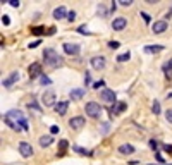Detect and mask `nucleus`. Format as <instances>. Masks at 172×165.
<instances>
[{
    "instance_id": "22",
    "label": "nucleus",
    "mask_w": 172,
    "mask_h": 165,
    "mask_svg": "<svg viewBox=\"0 0 172 165\" xmlns=\"http://www.w3.org/2000/svg\"><path fill=\"white\" fill-rule=\"evenodd\" d=\"M40 81H41V84H47V86H50V84H52V79H50L48 76H45V74H41V76H40Z\"/></svg>"
},
{
    "instance_id": "1",
    "label": "nucleus",
    "mask_w": 172,
    "mask_h": 165,
    "mask_svg": "<svg viewBox=\"0 0 172 165\" xmlns=\"http://www.w3.org/2000/svg\"><path fill=\"white\" fill-rule=\"evenodd\" d=\"M3 121L14 131H28V121L24 119L22 112H19V110H9L3 115Z\"/></svg>"
},
{
    "instance_id": "33",
    "label": "nucleus",
    "mask_w": 172,
    "mask_h": 165,
    "mask_svg": "<svg viewBox=\"0 0 172 165\" xmlns=\"http://www.w3.org/2000/svg\"><path fill=\"white\" fill-rule=\"evenodd\" d=\"M74 19H76V12H74V10H71V12L67 14V21H71V22H72Z\"/></svg>"
},
{
    "instance_id": "14",
    "label": "nucleus",
    "mask_w": 172,
    "mask_h": 165,
    "mask_svg": "<svg viewBox=\"0 0 172 165\" xmlns=\"http://www.w3.org/2000/svg\"><path fill=\"white\" fill-rule=\"evenodd\" d=\"M67 10H65V7L64 5H60V7H57L55 10H53V19H57V21H60V19H64V17H67Z\"/></svg>"
},
{
    "instance_id": "11",
    "label": "nucleus",
    "mask_w": 172,
    "mask_h": 165,
    "mask_svg": "<svg viewBox=\"0 0 172 165\" xmlns=\"http://www.w3.org/2000/svg\"><path fill=\"white\" fill-rule=\"evenodd\" d=\"M53 108H55V112H57L59 115H65V114H67V108H69V102H67V100L57 102V105H55Z\"/></svg>"
},
{
    "instance_id": "30",
    "label": "nucleus",
    "mask_w": 172,
    "mask_h": 165,
    "mask_svg": "<svg viewBox=\"0 0 172 165\" xmlns=\"http://www.w3.org/2000/svg\"><path fill=\"white\" fill-rule=\"evenodd\" d=\"M65 148H67V141L62 139V141H60V155H64V150H65Z\"/></svg>"
},
{
    "instance_id": "19",
    "label": "nucleus",
    "mask_w": 172,
    "mask_h": 165,
    "mask_svg": "<svg viewBox=\"0 0 172 165\" xmlns=\"http://www.w3.org/2000/svg\"><path fill=\"white\" fill-rule=\"evenodd\" d=\"M52 143H53L52 136H41V138H40V145H41L43 148H45V146H50Z\"/></svg>"
},
{
    "instance_id": "28",
    "label": "nucleus",
    "mask_w": 172,
    "mask_h": 165,
    "mask_svg": "<svg viewBox=\"0 0 172 165\" xmlns=\"http://www.w3.org/2000/svg\"><path fill=\"white\" fill-rule=\"evenodd\" d=\"M148 145H150V148H152V150H157V148H159V141H155V139H150V141H148Z\"/></svg>"
},
{
    "instance_id": "20",
    "label": "nucleus",
    "mask_w": 172,
    "mask_h": 165,
    "mask_svg": "<svg viewBox=\"0 0 172 165\" xmlns=\"http://www.w3.org/2000/svg\"><path fill=\"white\" fill-rule=\"evenodd\" d=\"M129 59H131V53H129V52H126V53H121V55L117 57V60H119V62H127Z\"/></svg>"
},
{
    "instance_id": "39",
    "label": "nucleus",
    "mask_w": 172,
    "mask_h": 165,
    "mask_svg": "<svg viewBox=\"0 0 172 165\" xmlns=\"http://www.w3.org/2000/svg\"><path fill=\"white\" fill-rule=\"evenodd\" d=\"M59 131H60V127H59V126H52V127H50V133H52V134H57Z\"/></svg>"
},
{
    "instance_id": "40",
    "label": "nucleus",
    "mask_w": 172,
    "mask_h": 165,
    "mask_svg": "<svg viewBox=\"0 0 172 165\" xmlns=\"http://www.w3.org/2000/svg\"><path fill=\"white\" fill-rule=\"evenodd\" d=\"M38 45H41V41H40V40H36V41H33V43H29V48H36Z\"/></svg>"
},
{
    "instance_id": "16",
    "label": "nucleus",
    "mask_w": 172,
    "mask_h": 165,
    "mask_svg": "<svg viewBox=\"0 0 172 165\" xmlns=\"http://www.w3.org/2000/svg\"><path fill=\"white\" fill-rule=\"evenodd\" d=\"M119 153H122V155H131V153H134V146L129 145V143L121 145V146H119Z\"/></svg>"
},
{
    "instance_id": "26",
    "label": "nucleus",
    "mask_w": 172,
    "mask_h": 165,
    "mask_svg": "<svg viewBox=\"0 0 172 165\" xmlns=\"http://www.w3.org/2000/svg\"><path fill=\"white\" fill-rule=\"evenodd\" d=\"M141 17H143V21H145L146 24H150V22H152V17H150L146 12H141Z\"/></svg>"
},
{
    "instance_id": "23",
    "label": "nucleus",
    "mask_w": 172,
    "mask_h": 165,
    "mask_svg": "<svg viewBox=\"0 0 172 165\" xmlns=\"http://www.w3.org/2000/svg\"><path fill=\"white\" fill-rule=\"evenodd\" d=\"M152 110H153V114H155V115H159V114H160V103H159L157 100L153 102V107H152Z\"/></svg>"
},
{
    "instance_id": "36",
    "label": "nucleus",
    "mask_w": 172,
    "mask_h": 165,
    "mask_svg": "<svg viewBox=\"0 0 172 165\" xmlns=\"http://www.w3.org/2000/svg\"><path fill=\"white\" fill-rule=\"evenodd\" d=\"M155 157H157V160L160 162V165H165V160H164V157H162L160 153H155Z\"/></svg>"
},
{
    "instance_id": "27",
    "label": "nucleus",
    "mask_w": 172,
    "mask_h": 165,
    "mask_svg": "<svg viewBox=\"0 0 172 165\" xmlns=\"http://www.w3.org/2000/svg\"><path fill=\"white\" fill-rule=\"evenodd\" d=\"M124 108H126V103H119V105H117V108H115L112 114H119V112H122Z\"/></svg>"
},
{
    "instance_id": "18",
    "label": "nucleus",
    "mask_w": 172,
    "mask_h": 165,
    "mask_svg": "<svg viewBox=\"0 0 172 165\" xmlns=\"http://www.w3.org/2000/svg\"><path fill=\"white\" fill-rule=\"evenodd\" d=\"M162 50H164L162 45H155V46H146V48H145L146 53H159V52H162Z\"/></svg>"
},
{
    "instance_id": "7",
    "label": "nucleus",
    "mask_w": 172,
    "mask_h": 165,
    "mask_svg": "<svg viewBox=\"0 0 172 165\" xmlns=\"http://www.w3.org/2000/svg\"><path fill=\"white\" fill-rule=\"evenodd\" d=\"M126 26H127V19H126V17H115V19L112 21L114 31H122Z\"/></svg>"
},
{
    "instance_id": "3",
    "label": "nucleus",
    "mask_w": 172,
    "mask_h": 165,
    "mask_svg": "<svg viewBox=\"0 0 172 165\" xmlns=\"http://www.w3.org/2000/svg\"><path fill=\"white\" fill-rule=\"evenodd\" d=\"M84 110H86V114H88L91 119H96V117H100V114H102V107H100L96 102H88L86 107H84Z\"/></svg>"
},
{
    "instance_id": "4",
    "label": "nucleus",
    "mask_w": 172,
    "mask_h": 165,
    "mask_svg": "<svg viewBox=\"0 0 172 165\" xmlns=\"http://www.w3.org/2000/svg\"><path fill=\"white\" fill-rule=\"evenodd\" d=\"M41 102H43L45 107H55V105H57V103H55V93H53L52 90L45 91L43 96H41Z\"/></svg>"
},
{
    "instance_id": "34",
    "label": "nucleus",
    "mask_w": 172,
    "mask_h": 165,
    "mask_svg": "<svg viewBox=\"0 0 172 165\" xmlns=\"http://www.w3.org/2000/svg\"><path fill=\"white\" fill-rule=\"evenodd\" d=\"M78 31H79L81 34H90V31L86 29V26H79V28H78Z\"/></svg>"
},
{
    "instance_id": "12",
    "label": "nucleus",
    "mask_w": 172,
    "mask_h": 165,
    "mask_svg": "<svg viewBox=\"0 0 172 165\" xmlns=\"http://www.w3.org/2000/svg\"><path fill=\"white\" fill-rule=\"evenodd\" d=\"M69 127L71 129H81V127H84V117H72L71 121H69Z\"/></svg>"
},
{
    "instance_id": "37",
    "label": "nucleus",
    "mask_w": 172,
    "mask_h": 165,
    "mask_svg": "<svg viewBox=\"0 0 172 165\" xmlns=\"http://www.w3.org/2000/svg\"><path fill=\"white\" fill-rule=\"evenodd\" d=\"M2 22H3L5 26H9V24H10V19H9V15H2Z\"/></svg>"
},
{
    "instance_id": "43",
    "label": "nucleus",
    "mask_w": 172,
    "mask_h": 165,
    "mask_svg": "<svg viewBox=\"0 0 172 165\" xmlns=\"http://www.w3.org/2000/svg\"><path fill=\"white\" fill-rule=\"evenodd\" d=\"M164 150L169 152V153H172V146H171V145H164Z\"/></svg>"
},
{
    "instance_id": "17",
    "label": "nucleus",
    "mask_w": 172,
    "mask_h": 165,
    "mask_svg": "<svg viewBox=\"0 0 172 165\" xmlns=\"http://www.w3.org/2000/svg\"><path fill=\"white\" fill-rule=\"evenodd\" d=\"M71 98L72 100H81L83 96H84V90H71Z\"/></svg>"
},
{
    "instance_id": "15",
    "label": "nucleus",
    "mask_w": 172,
    "mask_h": 165,
    "mask_svg": "<svg viewBox=\"0 0 172 165\" xmlns=\"http://www.w3.org/2000/svg\"><path fill=\"white\" fill-rule=\"evenodd\" d=\"M16 81H19V72H12L9 77H5V79H3V83H2V84L9 88V86H12Z\"/></svg>"
},
{
    "instance_id": "41",
    "label": "nucleus",
    "mask_w": 172,
    "mask_h": 165,
    "mask_svg": "<svg viewBox=\"0 0 172 165\" xmlns=\"http://www.w3.org/2000/svg\"><path fill=\"white\" fill-rule=\"evenodd\" d=\"M103 84H105L103 81H96V83L93 84V88H95V90H100V86H103Z\"/></svg>"
},
{
    "instance_id": "6",
    "label": "nucleus",
    "mask_w": 172,
    "mask_h": 165,
    "mask_svg": "<svg viewBox=\"0 0 172 165\" xmlns=\"http://www.w3.org/2000/svg\"><path fill=\"white\" fill-rule=\"evenodd\" d=\"M100 98L102 100H105V102H109V103H112V102H115V93L112 91V90H109V88H103L102 91H100Z\"/></svg>"
},
{
    "instance_id": "31",
    "label": "nucleus",
    "mask_w": 172,
    "mask_h": 165,
    "mask_svg": "<svg viewBox=\"0 0 172 165\" xmlns=\"http://www.w3.org/2000/svg\"><path fill=\"white\" fill-rule=\"evenodd\" d=\"M165 119H167V122L172 124V108H169V110L165 112Z\"/></svg>"
},
{
    "instance_id": "24",
    "label": "nucleus",
    "mask_w": 172,
    "mask_h": 165,
    "mask_svg": "<svg viewBox=\"0 0 172 165\" xmlns=\"http://www.w3.org/2000/svg\"><path fill=\"white\" fill-rule=\"evenodd\" d=\"M164 71H165L167 74H171V72H172V59L167 62V64H164Z\"/></svg>"
},
{
    "instance_id": "38",
    "label": "nucleus",
    "mask_w": 172,
    "mask_h": 165,
    "mask_svg": "<svg viewBox=\"0 0 172 165\" xmlns=\"http://www.w3.org/2000/svg\"><path fill=\"white\" fill-rule=\"evenodd\" d=\"M31 33H33V34H41V33H43V29H41V28H33V29H31Z\"/></svg>"
},
{
    "instance_id": "32",
    "label": "nucleus",
    "mask_w": 172,
    "mask_h": 165,
    "mask_svg": "<svg viewBox=\"0 0 172 165\" xmlns=\"http://www.w3.org/2000/svg\"><path fill=\"white\" fill-rule=\"evenodd\" d=\"M7 3H9L10 7H14V9H17V7H19V0H9Z\"/></svg>"
},
{
    "instance_id": "35",
    "label": "nucleus",
    "mask_w": 172,
    "mask_h": 165,
    "mask_svg": "<svg viewBox=\"0 0 172 165\" xmlns=\"http://www.w3.org/2000/svg\"><path fill=\"white\" fill-rule=\"evenodd\" d=\"M28 107H29V108H33V110H36V112H40V107H38L34 102H29V103H28Z\"/></svg>"
},
{
    "instance_id": "10",
    "label": "nucleus",
    "mask_w": 172,
    "mask_h": 165,
    "mask_svg": "<svg viewBox=\"0 0 172 165\" xmlns=\"http://www.w3.org/2000/svg\"><path fill=\"white\" fill-rule=\"evenodd\" d=\"M152 29H153L155 34H162L164 31H167V21H155Z\"/></svg>"
},
{
    "instance_id": "13",
    "label": "nucleus",
    "mask_w": 172,
    "mask_h": 165,
    "mask_svg": "<svg viewBox=\"0 0 172 165\" xmlns=\"http://www.w3.org/2000/svg\"><path fill=\"white\" fill-rule=\"evenodd\" d=\"M64 52L67 55H78L79 53V45H76V43H64Z\"/></svg>"
},
{
    "instance_id": "42",
    "label": "nucleus",
    "mask_w": 172,
    "mask_h": 165,
    "mask_svg": "<svg viewBox=\"0 0 172 165\" xmlns=\"http://www.w3.org/2000/svg\"><path fill=\"white\" fill-rule=\"evenodd\" d=\"M90 81H91V77H90V72H86V76H84V83H86V84H90Z\"/></svg>"
},
{
    "instance_id": "5",
    "label": "nucleus",
    "mask_w": 172,
    "mask_h": 165,
    "mask_svg": "<svg viewBox=\"0 0 172 165\" xmlns=\"http://www.w3.org/2000/svg\"><path fill=\"white\" fill-rule=\"evenodd\" d=\"M19 152H21V155H22L24 158H29V157L33 155V146H31L29 143H26V141H21V143H19Z\"/></svg>"
},
{
    "instance_id": "2",
    "label": "nucleus",
    "mask_w": 172,
    "mask_h": 165,
    "mask_svg": "<svg viewBox=\"0 0 172 165\" xmlns=\"http://www.w3.org/2000/svg\"><path fill=\"white\" fill-rule=\"evenodd\" d=\"M43 59H45V64H47V65H50V67H60V65L64 64L62 57H60V55H57V52H55V50H52V48H48V50H45V52H43Z\"/></svg>"
},
{
    "instance_id": "21",
    "label": "nucleus",
    "mask_w": 172,
    "mask_h": 165,
    "mask_svg": "<svg viewBox=\"0 0 172 165\" xmlns=\"http://www.w3.org/2000/svg\"><path fill=\"white\" fill-rule=\"evenodd\" d=\"M72 150L78 152V153H81V155H88V157H91V152H86V150L81 148V146H72Z\"/></svg>"
},
{
    "instance_id": "8",
    "label": "nucleus",
    "mask_w": 172,
    "mask_h": 165,
    "mask_svg": "<svg viewBox=\"0 0 172 165\" xmlns=\"http://www.w3.org/2000/svg\"><path fill=\"white\" fill-rule=\"evenodd\" d=\"M91 65H93V69L95 71H102V69H105V65H107V62H105V57H93L91 59Z\"/></svg>"
},
{
    "instance_id": "25",
    "label": "nucleus",
    "mask_w": 172,
    "mask_h": 165,
    "mask_svg": "<svg viewBox=\"0 0 172 165\" xmlns=\"http://www.w3.org/2000/svg\"><path fill=\"white\" fill-rule=\"evenodd\" d=\"M121 46V43L119 41H109V48H112V50H117Z\"/></svg>"
},
{
    "instance_id": "29",
    "label": "nucleus",
    "mask_w": 172,
    "mask_h": 165,
    "mask_svg": "<svg viewBox=\"0 0 172 165\" xmlns=\"http://www.w3.org/2000/svg\"><path fill=\"white\" fill-rule=\"evenodd\" d=\"M117 3H121V5H122V7H129V5H131V3H133V0H119V2H117Z\"/></svg>"
},
{
    "instance_id": "9",
    "label": "nucleus",
    "mask_w": 172,
    "mask_h": 165,
    "mask_svg": "<svg viewBox=\"0 0 172 165\" xmlns=\"http://www.w3.org/2000/svg\"><path fill=\"white\" fill-rule=\"evenodd\" d=\"M28 74H29V77H31V79H34V77L41 76V65H40L38 62L31 64V65L28 67Z\"/></svg>"
}]
</instances>
